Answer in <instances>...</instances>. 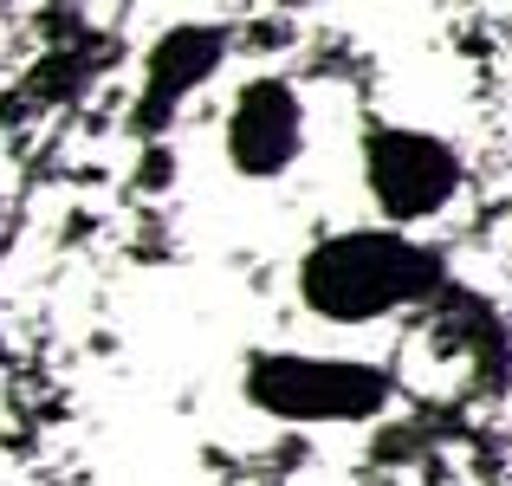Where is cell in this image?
<instances>
[{
    "label": "cell",
    "instance_id": "6da1fadb",
    "mask_svg": "<svg viewBox=\"0 0 512 486\" xmlns=\"http://www.w3.org/2000/svg\"><path fill=\"white\" fill-rule=\"evenodd\" d=\"M435 286V253L396 227H350V234L318 240L299 260V299L325 324H383L422 305Z\"/></svg>",
    "mask_w": 512,
    "mask_h": 486
},
{
    "label": "cell",
    "instance_id": "7a4b0ae2",
    "mask_svg": "<svg viewBox=\"0 0 512 486\" xmlns=\"http://www.w3.org/2000/svg\"><path fill=\"white\" fill-rule=\"evenodd\" d=\"M247 402L273 422H299V428H344V422H370L389 409V376L376 363L357 357H312V350H260L240 376Z\"/></svg>",
    "mask_w": 512,
    "mask_h": 486
},
{
    "label": "cell",
    "instance_id": "3957f363",
    "mask_svg": "<svg viewBox=\"0 0 512 486\" xmlns=\"http://www.w3.org/2000/svg\"><path fill=\"white\" fill-rule=\"evenodd\" d=\"M363 188H370L376 214L389 227H428L461 201L467 188V162L448 137L415 124H376L363 137Z\"/></svg>",
    "mask_w": 512,
    "mask_h": 486
},
{
    "label": "cell",
    "instance_id": "277c9868",
    "mask_svg": "<svg viewBox=\"0 0 512 486\" xmlns=\"http://www.w3.org/2000/svg\"><path fill=\"white\" fill-rule=\"evenodd\" d=\"M227 162H234L240 175H253V182H273V175H286L292 162L305 156V98L292 78H247V85L234 91V104H227Z\"/></svg>",
    "mask_w": 512,
    "mask_h": 486
},
{
    "label": "cell",
    "instance_id": "5b68a950",
    "mask_svg": "<svg viewBox=\"0 0 512 486\" xmlns=\"http://www.w3.org/2000/svg\"><path fill=\"white\" fill-rule=\"evenodd\" d=\"M227 59L221 26H169L156 39L150 65H143V98H137V130H156L175 117V104L195 98L201 78H214V65Z\"/></svg>",
    "mask_w": 512,
    "mask_h": 486
}]
</instances>
